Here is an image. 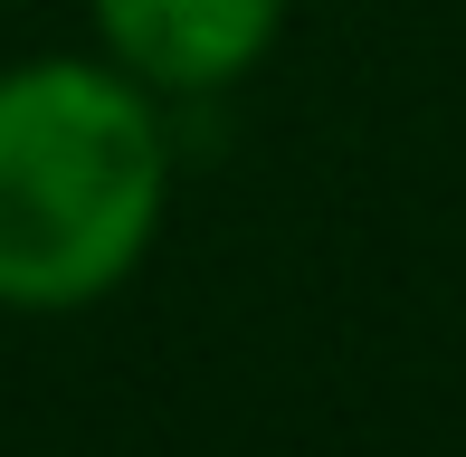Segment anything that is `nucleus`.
<instances>
[{
	"label": "nucleus",
	"mask_w": 466,
	"mask_h": 457,
	"mask_svg": "<svg viewBox=\"0 0 466 457\" xmlns=\"http://www.w3.org/2000/svg\"><path fill=\"white\" fill-rule=\"evenodd\" d=\"M172 210L162 96L115 57L0 67V305L76 315L115 296Z\"/></svg>",
	"instance_id": "1"
},
{
	"label": "nucleus",
	"mask_w": 466,
	"mask_h": 457,
	"mask_svg": "<svg viewBox=\"0 0 466 457\" xmlns=\"http://www.w3.org/2000/svg\"><path fill=\"white\" fill-rule=\"evenodd\" d=\"M105 57L153 96H228L277 48L286 0H86Z\"/></svg>",
	"instance_id": "2"
}]
</instances>
